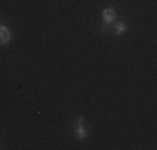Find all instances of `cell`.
<instances>
[{"instance_id":"1","label":"cell","mask_w":157,"mask_h":150,"mask_svg":"<svg viewBox=\"0 0 157 150\" xmlns=\"http://www.w3.org/2000/svg\"><path fill=\"white\" fill-rule=\"evenodd\" d=\"M85 135H87V133H85V129H84V118H77V127H75V137L77 138H80V140H82V138H85Z\"/></svg>"},{"instance_id":"2","label":"cell","mask_w":157,"mask_h":150,"mask_svg":"<svg viewBox=\"0 0 157 150\" xmlns=\"http://www.w3.org/2000/svg\"><path fill=\"white\" fill-rule=\"evenodd\" d=\"M10 42V32L7 27H3V25H0V45H5Z\"/></svg>"},{"instance_id":"3","label":"cell","mask_w":157,"mask_h":150,"mask_svg":"<svg viewBox=\"0 0 157 150\" xmlns=\"http://www.w3.org/2000/svg\"><path fill=\"white\" fill-rule=\"evenodd\" d=\"M115 10L114 9H105L102 12V17H104V20H105V24H110L112 20H115Z\"/></svg>"},{"instance_id":"4","label":"cell","mask_w":157,"mask_h":150,"mask_svg":"<svg viewBox=\"0 0 157 150\" xmlns=\"http://www.w3.org/2000/svg\"><path fill=\"white\" fill-rule=\"evenodd\" d=\"M115 32H117V33H124L125 32V25L124 24H117V25H115Z\"/></svg>"}]
</instances>
